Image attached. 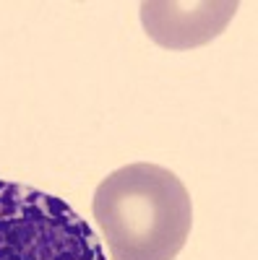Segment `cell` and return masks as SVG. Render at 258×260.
<instances>
[{
  "instance_id": "obj_1",
  "label": "cell",
  "mask_w": 258,
  "mask_h": 260,
  "mask_svg": "<svg viewBox=\"0 0 258 260\" xmlns=\"http://www.w3.org/2000/svg\"><path fill=\"white\" fill-rule=\"evenodd\" d=\"M92 211L110 260H175L193 226V203L180 177L146 161L107 175Z\"/></svg>"
},
{
  "instance_id": "obj_2",
  "label": "cell",
  "mask_w": 258,
  "mask_h": 260,
  "mask_svg": "<svg viewBox=\"0 0 258 260\" xmlns=\"http://www.w3.org/2000/svg\"><path fill=\"white\" fill-rule=\"evenodd\" d=\"M0 260H104V250L63 198L0 180Z\"/></svg>"
},
{
  "instance_id": "obj_3",
  "label": "cell",
  "mask_w": 258,
  "mask_h": 260,
  "mask_svg": "<svg viewBox=\"0 0 258 260\" xmlns=\"http://www.w3.org/2000/svg\"><path fill=\"white\" fill-rule=\"evenodd\" d=\"M235 0H149L141 3V24L167 50H193L217 39L238 13Z\"/></svg>"
}]
</instances>
